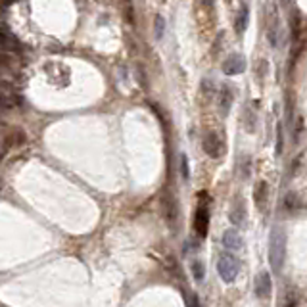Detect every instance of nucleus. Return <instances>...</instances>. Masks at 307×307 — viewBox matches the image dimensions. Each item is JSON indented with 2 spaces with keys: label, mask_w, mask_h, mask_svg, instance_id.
I'll list each match as a JSON object with an SVG mask.
<instances>
[{
  "label": "nucleus",
  "mask_w": 307,
  "mask_h": 307,
  "mask_svg": "<svg viewBox=\"0 0 307 307\" xmlns=\"http://www.w3.org/2000/svg\"><path fill=\"white\" fill-rule=\"evenodd\" d=\"M284 255H286V234L282 228H273L271 232V240H269V263L273 271H280L284 263Z\"/></svg>",
  "instance_id": "nucleus-1"
},
{
  "label": "nucleus",
  "mask_w": 307,
  "mask_h": 307,
  "mask_svg": "<svg viewBox=\"0 0 307 307\" xmlns=\"http://www.w3.org/2000/svg\"><path fill=\"white\" fill-rule=\"evenodd\" d=\"M217 271H219V276L227 284L234 282L238 276V271H240V261L232 253H223L219 261H217Z\"/></svg>",
  "instance_id": "nucleus-2"
},
{
  "label": "nucleus",
  "mask_w": 307,
  "mask_h": 307,
  "mask_svg": "<svg viewBox=\"0 0 307 307\" xmlns=\"http://www.w3.org/2000/svg\"><path fill=\"white\" fill-rule=\"evenodd\" d=\"M202 146H204V152L207 154V156H209V158H213V159L221 158L223 144H221V138L215 133H207V134H205L204 142H202Z\"/></svg>",
  "instance_id": "nucleus-3"
},
{
  "label": "nucleus",
  "mask_w": 307,
  "mask_h": 307,
  "mask_svg": "<svg viewBox=\"0 0 307 307\" xmlns=\"http://www.w3.org/2000/svg\"><path fill=\"white\" fill-rule=\"evenodd\" d=\"M273 292V282H271V275L267 271H261L259 275L255 276V296L261 299H267Z\"/></svg>",
  "instance_id": "nucleus-4"
},
{
  "label": "nucleus",
  "mask_w": 307,
  "mask_h": 307,
  "mask_svg": "<svg viewBox=\"0 0 307 307\" xmlns=\"http://www.w3.org/2000/svg\"><path fill=\"white\" fill-rule=\"evenodd\" d=\"M207 227H209V209L204 204L196 209V217H194V228H196L198 237L204 238L207 234Z\"/></svg>",
  "instance_id": "nucleus-5"
},
{
  "label": "nucleus",
  "mask_w": 307,
  "mask_h": 307,
  "mask_svg": "<svg viewBox=\"0 0 307 307\" xmlns=\"http://www.w3.org/2000/svg\"><path fill=\"white\" fill-rule=\"evenodd\" d=\"M246 69V60L244 56L240 54H232L228 56L225 63H223V71H225V75H238V73H242Z\"/></svg>",
  "instance_id": "nucleus-6"
},
{
  "label": "nucleus",
  "mask_w": 307,
  "mask_h": 307,
  "mask_svg": "<svg viewBox=\"0 0 307 307\" xmlns=\"http://www.w3.org/2000/svg\"><path fill=\"white\" fill-rule=\"evenodd\" d=\"M223 246H225L227 250L237 252V250H240V248L244 246V240H242V237H240V232H238V230L230 228V230H227V232L223 234Z\"/></svg>",
  "instance_id": "nucleus-7"
},
{
  "label": "nucleus",
  "mask_w": 307,
  "mask_h": 307,
  "mask_svg": "<svg viewBox=\"0 0 307 307\" xmlns=\"http://www.w3.org/2000/svg\"><path fill=\"white\" fill-rule=\"evenodd\" d=\"M19 102H21V98L12 88H0V108L2 110H12Z\"/></svg>",
  "instance_id": "nucleus-8"
},
{
  "label": "nucleus",
  "mask_w": 307,
  "mask_h": 307,
  "mask_svg": "<svg viewBox=\"0 0 307 307\" xmlns=\"http://www.w3.org/2000/svg\"><path fill=\"white\" fill-rule=\"evenodd\" d=\"M253 200H255L257 209H263V207H265V204H267V200H269V184L265 181H259L255 184V188H253Z\"/></svg>",
  "instance_id": "nucleus-9"
},
{
  "label": "nucleus",
  "mask_w": 307,
  "mask_h": 307,
  "mask_svg": "<svg viewBox=\"0 0 307 307\" xmlns=\"http://www.w3.org/2000/svg\"><path fill=\"white\" fill-rule=\"evenodd\" d=\"M0 48H4V50H8V52H12V50L17 52V50H19V42H17L16 37L10 31L0 29Z\"/></svg>",
  "instance_id": "nucleus-10"
},
{
  "label": "nucleus",
  "mask_w": 307,
  "mask_h": 307,
  "mask_svg": "<svg viewBox=\"0 0 307 307\" xmlns=\"http://www.w3.org/2000/svg\"><path fill=\"white\" fill-rule=\"evenodd\" d=\"M232 100H234V95H232L230 87L221 88V92H219V108H221V113H223V115H227V113H228L230 106H232Z\"/></svg>",
  "instance_id": "nucleus-11"
},
{
  "label": "nucleus",
  "mask_w": 307,
  "mask_h": 307,
  "mask_svg": "<svg viewBox=\"0 0 307 307\" xmlns=\"http://www.w3.org/2000/svg\"><path fill=\"white\" fill-rule=\"evenodd\" d=\"M246 25H248V6L242 4V6H240V12H238V16H237V23H234L237 33H244Z\"/></svg>",
  "instance_id": "nucleus-12"
},
{
  "label": "nucleus",
  "mask_w": 307,
  "mask_h": 307,
  "mask_svg": "<svg viewBox=\"0 0 307 307\" xmlns=\"http://www.w3.org/2000/svg\"><path fill=\"white\" fill-rule=\"evenodd\" d=\"M230 221H232V225H242V221H244V204L242 202H237V205L232 207Z\"/></svg>",
  "instance_id": "nucleus-13"
},
{
  "label": "nucleus",
  "mask_w": 307,
  "mask_h": 307,
  "mask_svg": "<svg viewBox=\"0 0 307 307\" xmlns=\"http://www.w3.org/2000/svg\"><path fill=\"white\" fill-rule=\"evenodd\" d=\"M190 271H192V276L196 278L198 282H202L204 280V276H205V267H204V263L200 259H194L192 261V265H190Z\"/></svg>",
  "instance_id": "nucleus-14"
},
{
  "label": "nucleus",
  "mask_w": 307,
  "mask_h": 307,
  "mask_svg": "<svg viewBox=\"0 0 307 307\" xmlns=\"http://www.w3.org/2000/svg\"><path fill=\"white\" fill-rule=\"evenodd\" d=\"M163 205H166V213H167V217H169V221H175V217H177V207H175V204L171 202V198H166V200H163Z\"/></svg>",
  "instance_id": "nucleus-15"
},
{
  "label": "nucleus",
  "mask_w": 307,
  "mask_h": 307,
  "mask_svg": "<svg viewBox=\"0 0 307 307\" xmlns=\"http://www.w3.org/2000/svg\"><path fill=\"white\" fill-rule=\"evenodd\" d=\"M163 31H166V19L161 16H158L156 17V39H161Z\"/></svg>",
  "instance_id": "nucleus-16"
},
{
  "label": "nucleus",
  "mask_w": 307,
  "mask_h": 307,
  "mask_svg": "<svg viewBox=\"0 0 307 307\" xmlns=\"http://www.w3.org/2000/svg\"><path fill=\"white\" fill-rule=\"evenodd\" d=\"M181 171H182V177L188 181L190 179V167H188V158H186V154H182L181 156Z\"/></svg>",
  "instance_id": "nucleus-17"
},
{
  "label": "nucleus",
  "mask_w": 307,
  "mask_h": 307,
  "mask_svg": "<svg viewBox=\"0 0 307 307\" xmlns=\"http://www.w3.org/2000/svg\"><path fill=\"white\" fill-rule=\"evenodd\" d=\"M298 303V298H296V292H288L286 294V299H284V307H296Z\"/></svg>",
  "instance_id": "nucleus-18"
},
{
  "label": "nucleus",
  "mask_w": 307,
  "mask_h": 307,
  "mask_svg": "<svg viewBox=\"0 0 307 307\" xmlns=\"http://www.w3.org/2000/svg\"><path fill=\"white\" fill-rule=\"evenodd\" d=\"M282 154V127L278 125V133H276V156Z\"/></svg>",
  "instance_id": "nucleus-19"
},
{
  "label": "nucleus",
  "mask_w": 307,
  "mask_h": 307,
  "mask_svg": "<svg viewBox=\"0 0 307 307\" xmlns=\"http://www.w3.org/2000/svg\"><path fill=\"white\" fill-rule=\"evenodd\" d=\"M296 205H298V198L294 194H288L286 196V207H296Z\"/></svg>",
  "instance_id": "nucleus-20"
},
{
  "label": "nucleus",
  "mask_w": 307,
  "mask_h": 307,
  "mask_svg": "<svg viewBox=\"0 0 307 307\" xmlns=\"http://www.w3.org/2000/svg\"><path fill=\"white\" fill-rule=\"evenodd\" d=\"M188 303H190V307H200V301H198L196 296H190V298H188Z\"/></svg>",
  "instance_id": "nucleus-21"
}]
</instances>
